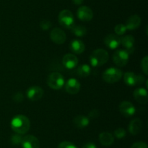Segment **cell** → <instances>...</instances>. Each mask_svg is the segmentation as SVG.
Listing matches in <instances>:
<instances>
[{"instance_id": "6da1fadb", "label": "cell", "mask_w": 148, "mask_h": 148, "mask_svg": "<svg viewBox=\"0 0 148 148\" xmlns=\"http://www.w3.org/2000/svg\"><path fill=\"white\" fill-rule=\"evenodd\" d=\"M30 122L28 118L23 115H17L11 121V128L18 134H25L29 131Z\"/></svg>"}, {"instance_id": "7a4b0ae2", "label": "cell", "mask_w": 148, "mask_h": 148, "mask_svg": "<svg viewBox=\"0 0 148 148\" xmlns=\"http://www.w3.org/2000/svg\"><path fill=\"white\" fill-rule=\"evenodd\" d=\"M108 59V53L103 49L94 50L90 56V61L93 67H100L103 65Z\"/></svg>"}, {"instance_id": "3957f363", "label": "cell", "mask_w": 148, "mask_h": 148, "mask_svg": "<svg viewBox=\"0 0 148 148\" xmlns=\"http://www.w3.org/2000/svg\"><path fill=\"white\" fill-rule=\"evenodd\" d=\"M123 75L121 70L116 68H110L106 70L103 73V79L108 84H114L120 81Z\"/></svg>"}, {"instance_id": "277c9868", "label": "cell", "mask_w": 148, "mask_h": 148, "mask_svg": "<svg viewBox=\"0 0 148 148\" xmlns=\"http://www.w3.org/2000/svg\"><path fill=\"white\" fill-rule=\"evenodd\" d=\"M64 78L61 73L53 72L47 78V84L50 88L54 90H59L64 85Z\"/></svg>"}, {"instance_id": "5b68a950", "label": "cell", "mask_w": 148, "mask_h": 148, "mask_svg": "<svg viewBox=\"0 0 148 148\" xmlns=\"http://www.w3.org/2000/svg\"><path fill=\"white\" fill-rule=\"evenodd\" d=\"M59 24L64 28H71L74 26V19L73 14L72 12L69 10H64L61 11L59 14Z\"/></svg>"}, {"instance_id": "8992f818", "label": "cell", "mask_w": 148, "mask_h": 148, "mask_svg": "<svg viewBox=\"0 0 148 148\" xmlns=\"http://www.w3.org/2000/svg\"><path fill=\"white\" fill-rule=\"evenodd\" d=\"M130 54L124 49H119L116 51L113 55V60L114 63L119 67H124L129 61Z\"/></svg>"}, {"instance_id": "52a82bcc", "label": "cell", "mask_w": 148, "mask_h": 148, "mask_svg": "<svg viewBox=\"0 0 148 148\" xmlns=\"http://www.w3.org/2000/svg\"><path fill=\"white\" fill-rule=\"evenodd\" d=\"M50 39L53 43L58 45L63 44L66 39L65 32L59 28H54L50 33Z\"/></svg>"}, {"instance_id": "ba28073f", "label": "cell", "mask_w": 148, "mask_h": 148, "mask_svg": "<svg viewBox=\"0 0 148 148\" xmlns=\"http://www.w3.org/2000/svg\"><path fill=\"white\" fill-rule=\"evenodd\" d=\"M43 90L41 87L37 86H33L30 87L27 90V97L31 101H38L40 100L43 96Z\"/></svg>"}, {"instance_id": "9c48e42d", "label": "cell", "mask_w": 148, "mask_h": 148, "mask_svg": "<svg viewBox=\"0 0 148 148\" xmlns=\"http://www.w3.org/2000/svg\"><path fill=\"white\" fill-rule=\"evenodd\" d=\"M77 17L82 21H90L93 17V12L90 7L87 6H82L79 7L77 12Z\"/></svg>"}, {"instance_id": "30bf717a", "label": "cell", "mask_w": 148, "mask_h": 148, "mask_svg": "<svg viewBox=\"0 0 148 148\" xmlns=\"http://www.w3.org/2000/svg\"><path fill=\"white\" fill-rule=\"evenodd\" d=\"M21 145L23 148H40V142L33 135H27L23 137Z\"/></svg>"}, {"instance_id": "8fae6325", "label": "cell", "mask_w": 148, "mask_h": 148, "mask_svg": "<svg viewBox=\"0 0 148 148\" xmlns=\"http://www.w3.org/2000/svg\"><path fill=\"white\" fill-rule=\"evenodd\" d=\"M119 111L123 115L130 117L135 113L136 109L132 103L128 101H124L119 104Z\"/></svg>"}, {"instance_id": "7c38bea8", "label": "cell", "mask_w": 148, "mask_h": 148, "mask_svg": "<svg viewBox=\"0 0 148 148\" xmlns=\"http://www.w3.org/2000/svg\"><path fill=\"white\" fill-rule=\"evenodd\" d=\"M65 90L69 94H77L80 90V83L76 78H69L65 84Z\"/></svg>"}, {"instance_id": "4fadbf2b", "label": "cell", "mask_w": 148, "mask_h": 148, "mask_svg": "<svg viewBox=\"0 0 148 148\" xmlns=\"http://www.w3.org/2000/svg\"><path fill=\"white\" fill-rule=\"evenodd\" d=\"M62 63L65 68L68 69H73L78 65V59L73 54H66L62 59Z\"/></svg>"}, {"instance_id": "5bb4252c", "label": "cell", "mask_w": 148, "mask_h": 148, "mask_svg": "<svg viewBox=\"0 0 148 148\" xmlns=\"http://www.w3.org/2000/svg\"><path fill=\"white\" fill-rule=\"evenodd\" d=\"M104 43L111 49H116L121 44V39L117 35L115 34H108L106 36L104 39Z\"/></svg>"}, {"instance_id": "9a60e30c", "label": "cell", "mask_w": 148, "mask_h": 148, "mask_svg": "<svg viewBox=\"0 0 148 148\" xmlns=\"http://www.w3.org/2000/svg\"><path fill=\"white\" fill-rule=\"evenodd\" d=\"M134 97L137 102L141 104H146L148 101L147 91L144 88H137L134 91Z\"/></svg>"}, {"instance_id": "2e32d148", "label": "cell", "mask_w": 148, "mask_h": 148, "mask_svg": "<svg viewBox=\"0 0 148 148\" xmlns=\"http://www.w3.org/2000/svg\"><path fill=\"white\" fill-rule=\"evenodd\" d=\"M140 24H141L140 17L137 15H134L130 16L127 19L125 26L127 30H134V29L138 28Z\"/></svg>"}, {"instance_id": "e0dca14e", "label": "cell", "mask_w": 148, "mask_h": 148, "mask_svg": "<svg viewBox=\"0 0 148 148\" xmlns=\"http://www.w3.org/2000/svg\"><path fill=\"white\" fill-rule=\"evenodd\" d=\"M134 38L131 35H127L121 39V44L126 48V51L129 54L132 53L134 51Z\"/></svg>"}, {"instance_id": "ac0fdd59", "label": "cell", "mask_w": 148, "mask_h": 148, "mask_svg": "<svg viewBox=\"0 0 148 148\" xmlns=\"http://www.w3.org/2000/svg\"><path fill=\"white\" fill-rule=\"evenodd\" d=\"M143 127V122L140 118H134L130 122L129 125V131L132 135H137L141 131Z\"/></svg>"}, {"instance_id": "d6986e66", "label": "cell", "mask_w": 148, "mask_h": 148, "mask_svg": "<svg viewBox=\"0 0 148 148\" xmlns=\"http://www.w3.org/2000/svg\"><path fill=\"white\" fill-rule=\"evenodd\" d=\"M99 141L103 146L109 147L114 142V138L109 132H103L99 134Z\"/></svg>"}, {"instance_id": "ffe728a7", "label": "cell", "mask_w": 148, "mask_h": 148, "mask_svg": "<svg viewBox=\"0 0 148 148\" xmlns=\"http://www.w3.org/2000/svg\"><path fill=\"white\" fill-rule=\"evenodd\" d=\"M70 49L74 53L79 55L85 51V46L82 41L79 39H74L70 43Z\"/></svg>"}, {"instance_id": "44dd1931", "label": "cell", "mask_w": 148, "mask_h": 148, "mask_svg": "<svg viewBox=\"0 0 148 148\" xmlns=\"http://www.w3.org/2000/svg\"><path fill=\"white\" fill-rule=\"evenodd\" d=\"M124 81L129 86H134L138 83V75L133 72H127L124 75Z\"/></svg>"}, {"instance_id": "7402d4cb", "label": "cell", "mask_w": 148, "mask_h": 148, "mask_svg": "<svg viewBox=\"0 0 148 148\" xmlns=\"http://www.w3.org/2000/svg\"><path fill=\"white\" fill-rule=\"evenodd\" d=\"M73 123L76 127L79 128V129H83L89 125L90 120L86 116L77 115L73 119Z\"/></svg>"}, {"instance_id": "603a6c76", "label": "cell", "mask_w": 148, "mask_h": 148, "mask_svg": "<svg viewBox=\"0 0 148 148\" xmlns=\"http://www.w3.org/2000/svg\"><path fill=\"white\" fill-rule=\"evenodd\" d=\"M90 67L88 65H87V64H83V65H79L77 68V74L78 76L82 77V78L88 77L90 74Z\"/></svg>"}, {"instance_id": "cb8c5ba5", "label": "cell", "mask_w": 148, "mask_h": 148, "mask_svg": "<svg viewBox=\"0 0 148 148\" xmlns=\"http://www.w3.org/2000/svg\"><path fill=\"white\" fill-rule=\"evenodd\" d=\"M70 29L75 36H79V37H82L85 36L87 33L86 28L81 25H74Z\"/></svg>"}, {"instance_id": "d4e9b609", "label": "cell", "mask_w": 148, "mask_h": 148, "mask_svg": "<svg viewBox=\"0 0 148 148\" xmlns=\"http://www.w3.org/2000/svg\"><path fill=\"white\" fill-rule=\"evenodd\" d=\"M127 28H126L125 25L124 24H118L115 26V28H114V30H115V33H116L117 35H121L124 34L127 31Z\"/></svg>"}, {"instance_id": "484cf974", "label": "cell", "mask_w": 148, "mask_h": 148, "mask_svg": "<svg viewBox=\"0 0 148 148\" xmlns=\"http://www.w3.org/2000/svg\"><path fill=\"white\" fill-rule=\"evenodd\" d=\"M23 136L21 134H14L11 137V142L13 145H19L22 143Z\"/></svg>"}, {"instance_id": "4316f807", "label": "cell", "mask_w": 148, "mask_h": 148, "mask_svg": "<svg viewBox=\"0 0 148 148\" xmlns=\"http://www.w3.org/2000/svg\"><path fill=\"white\" fill-rule=\"evenodd\" d=\"M114 136L117 139H122L126 136V131L123 128H118L114 131Z\"/></svg>"}, {"instance_id": "83f0119b", "label": "cell", "mask_w": 148, "mask_h": 148, "mask_svg": "<svg viewBox=\"0 0 148 148\" xmlns=\"http://www.w3.org/2000/svg\"><path fill=\"white\" fill-rule=\"evenodd\" d=\"M141 68L143 70V71L144 72V73L145 75H147L148 72V57L145 56L144 57L143 59H142L141 62Z\"/></svg>"}, {"instance_id": "f1b7e54d", "label": "cell", "mask_w": 148, "mask_h": 148, "mask_svg": "<svg viewBox=\"0 0 148 148\" xmlns=\"http://www.w3.org/2000/svg\"><path fill=\"white\" fill-rule=\"evenodd\" d=\"M57 148H78L73 143L70 142H67V141H64V142H61Z\"/></svg>"}, {"instance_id": "f546056e", "label": "cell", "mask_w": 148, "mask_h": 148, "mask_svg": "<svg viewBox=\"0 0 148 148\" xmlns=\"http://www.w3.org/2000/svg\"><path fill=\"white\" fill-rule=\"evenodd\" d=\"M40 27L43 30H49L51 27V23L48 20H43L40 23Z\"/></svg>"}, {"instance_id": "4dcf8cb0", "label": "cell", "mask_w": 148, "mask_h": 148, "mask_svg": "<svg viewBox=\"0 0 148 148\" xmlns=\"http://www.w3.org/2000/svg\"><path fill=\"white\" fill-rule=\"evenodd\" d=\"M13 100L16 102H21L24 100V97H23V94L20 92H17L13 95L12 97Z\"/></svg>"}, {"instance_id": "1f68e13d", "label": "cell", "mask_w": 148, "mask_h": 148, "mask_svg": "<svg viewBox=\"0 0 148 148\" xmlns=\"http://www.w3.org/2000/svg\"><path fill=\"white\" fill-rule=\"evenodd\" d=\"M131 148H147V145L144 142H137L133 144Z\"/></svg>"}, {"instance_id": "d6a6232c", "label": "cell", "mask_w": 148, "mask_h": 148, "mask_svg": "<svg viewBox=\"0 0 148 148\" xmlns=\"http://www.w3.org/2000/svg\"><path fill=\"white\" fill-rule=\"evenodd\" d=\"M99 110H98V109H94V110H91V111L90 112L89 114H88V116H89V118H90L95 119L96 118H98V116H99Z\"/></svg>"}, {"instance_id": "836d02e7", "label": "cell", "mask_w": 148, "mask_h": 148, "mask_svg": "<svg viewBox=\"0 0 148 148\" xmlns=\"http://www.w3.org/2000/svg\"><path fill=\"white\" fill-rule=\"evenodd\" d=\"M82 148H97V147L94 143H92V142H88V143L85 144V145L82 147Z\"/></svg>"}, {"instance_id": "e575fe53", "label": "cell", "mask_w": 148, "mask_h": 148, "mask_svg": "<svg viewBox=\"0 0 148 148\" xmlns=\"http://www.w3.org/2000/svg\"><path fill=\"white\" fill-rule=\"evenodd\" d=\"M145 78L143 75H138V83H137V84H143V82L145 81Z\"/></svg>"}, {"instance_id": "d590c367", "label": "cell", "mask_w": 148, "mask_h": 148, "mask_svg": "<svg viewBox=\"0 0 148 148\" xmlns=\"http://www.w3.org/2000/svg\"><path fill=\"white\" fill-rule=\"evenodd\" d=\"M84 0H72V2L76 5H80L83 3Z\"/></svg>"}]
</instances>
